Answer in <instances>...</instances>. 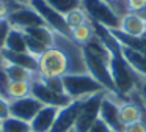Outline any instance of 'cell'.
I'll return each instance as SVG.
<instances>
[{
  "label": "cell",
  "instance_id": "obj_17",
  "mask_svg": "<svg viewBox=\"0 0 146 132\" xmlns=\"http://www.w3.org/2000/svg\"><path fill=\"white\" fill-rule=\"evenodd\" d=\"M25 35H30L32 38L38 39L41 44H44L46 47L54 46V39H55V31L52 28H49L47 25H36V27H30L22 30Z\"/></svg>",
  "mask_w": 146,
  "mask_h": 132
},
{
  "label": "cell",
  "instance_id": "obj_24",
  "mask_svg": "<svg viewBox=\"0 0 146 132\" xmlns=\"http://www.w3.org/2000/svg\"><path fill=\"white\" fill-rule=\"evenodd\" d=\"M64 21H66L69 30H72V28L79 27V25L90 22V17H88V14L85 13L83 8H77V9H74V11L64 14Z\"/></svg>",
  "mask_w": 146,
  "mask_h": 132
},
{
  "label": "cell",
  "instance_id": "obj_10",
  "mask_svg": "<svg viewBox=\"0 0 146 132\" xmlns=\"http://www.w3.org/2000/svg\"><path fill=\"white\" fill-rule=\"evenodd\" d=\"M7 21L10 22L11 27L19 28V30H25L30 27H36V25H46L44 21L41 19V16L35 11L30 5L21 6V8L11 11L7 16Z\"/></svg>",
  "mask_w": 146,
  "mask_h": 132
},
{
  "label": "cell",
  "instance_id": "obj_38",
  "mask_svg": "<svg viewBox=\"0 0 146 132\" xmlns=\"http://www.w3.org/2000/svg\"><path fill=\"white\" fill-rule=\"evenodd\" d=\"M0 132H2V129H0Z\"/></svg>",
  "mask_w": 146,
  "mask_h": 132
},
{
  "label": "cell",
  "instance_id": "obj_31",
  "mask_svg": "<svg viewBox=\"0 0 146 132\" xmlns=\"http://www.w3.org/2000/svg\"><path fill=\"white\" fill-rule=\"evenodd\" d=\"M145 6L146 0H127V11L129 13H138Z\"/></svg>",
  "mask_w": 146,
  "mask_h": 132
},
{
  "label": "cell",
  "instance_id": "obj_11",
  "mask_svg": "<svg viewBox=\"0 0 146 132\" xmlns=\"http://www.w3.org/2000/svg\"><path fill=\"white\" fill-rule=\"evenodd\" d=\"M41 107H42V104L38 99H35L32 94L25 96V97H21V99L10 101L11 116L19 118V119L27 121V123H30L35 118V115L41 110Z\"/></svg>",
  "mask_w": 146,
  "mask_h": 132
},
{
  "label": "cell",
  "instance_id": "obj_13",
  "mask_svg": "<svg viewBox=\"0 0 146 132\" xmlns=\"http://www.w3.org/2000/svg\"><path fill=\"white\" fill-rule=\"evenodd\" d=\"M60 107H50L42 105L41 110L35 115V118L30 121V129L32 132H50L52 126L55 123L57 113Z\"/></svg>",
  "mask_w": 146,
  "mask_h": 132
},
{
  "label": "cell",
  "instance_id": "obj_34",
  "mask_svg": "<svg viewBox=\"0 0 146 132\" xmlns=\"http://www.w3.org/2000/svg\"><path fill=\"white\" fill-rule=\"evenodd\" d=\"M10 2L16 3V5H19V6H27V5H30L32 0H10Z\"/></svg>",
  "mask_w": 146,
  "mask_h": 132
},
{
  "label": "cell",
  "instance_id": "obj_22",
  "mask_svg": "<svg viewBox=\"0 0 146 132\" xmlns=\"http://www.w3.org/2000/svg\"><path fill=\"white\" fill-rule=\"evenodd\" d=\"M0 129L2 132H30V123L22 121L19 118H14V116H10V118L3 119L0 123Z\"/></svg>",
  "mask_w": 146,
  "mask_h": 132
},
{
  "label": "cell",
  "instance_id": "obj_27",
  "mask_svg": "<svg viewBox=\"0 0 146 132\" xmlns=\"http://www.w3.org/2000/svg\"><path fill=\"white\" fill-rule=\"evenodd\" d=\"M11 116V109H10V101L7 97L0 96V123L3 119L10 118Z\"/></svg>",
  "mask_w": 146,
  "mask_h": 132
},
{
  "label": "cell",
  "instance_id": "obj_28",
  "mask_svg": "<svg viewBox=\"0 0 146 132\" xmlns=\"http://www.w3.org/2000/svg\"><path fill=\"white\" fill-rule=\"evenodd\" d=\"M10 30H11L10 22L7 19H3V21L0 22V50L5 47V41H7V36L10 33Z\"/></svg>",
  "mask_w": 146,
  "mask_h": 132
},
{
  "label": "cell",
  "instance_id": "obj_25",
  "mask_svg": "<svg viewBox=\"0 0 146 132\" xmlns=\"http://www.w3.org/2000/svg\"><path fill=\"white\" fill-rule=\"evenodd\" d=\"M127 99L135 101V102L141 104V105L146 109V79H143L140 88H138V90H135V91H132V93L127 96Z\"/></svg>",
  "mask_w": 146,
  "mask_h": 132
},
{
  "label": "cell",
  "instance_id": "obj_3",
  "mask_svg": "<svg viewBox=\"0 0 146 132\" xmlns=\"http://www.w3.org/2000/svg\"><path fill=\"white\" fill-rule=\"evenodd\" d=\"M82 8L88 14L90 21L104 25L105 28H110V30L119 28L121 16L115 11L107 0H82Z\"/></svg>",
  "mask_w": 146,
  "mask_h": 132
},
{
  "label": "cell",
  "instance_id": "obj_9",
  "mask_svg": "<svg viewBox=\"0 0 146 132\" xmlns=\"http://www.w3.org/2000/svg\"><path fill=\"white\" fill-rule=\"evenodd\" d=\"M86 99V97H85ZM85 99H76L71 101L68 105L60 107L57 113V118H55V123L52 126L50 132H72L74 126H76V121L79 118L80 109L83 105V101Z\"/></svg>",
  "mask_w": 146,
  "mask_h": 132
},
{
  "label": "cell",
  "instance_id": "obj_36",
  "mask_svg": "<svg viewBox=\"0 0 146 132\" xmlns=\"http://www.w3.org/2000/svg\"><path fill=\"white\" fill-rule=\"evenodd\" d=\"M141 38H143V39H145V41H146V31H145V35H143V36H141Z\"/></svg>",
  "mask_w": 146,
  "mask_h": 132
},
{
  "label": "cell",
  "instance_id": "obj_15",
  "mask_svg": "<svg viewBox=\"0 0 146 132\" xmlns=\"http://www.w3.org/2000/svg\"><path fill=\"white\" fill-rule=\"evenodd\" d=\"M121 53H123V57L126 58V61L129 63L141 77L146 79V53L129 49V47H124V46H121Z\"/></svg>",
  "mask_w": 146,
  "mask_h": 132
},
{
  "label": "cell",
  "instance_id": "obj_20",
  "mask_svg": "<svg viewBox=\"0 0 146 132\" xmlns=\"http://www.w3.org/2000/svg\"><path fill=\"white\" fill-rule=\"evenodd\" d=\"M32 94V82H25V80H14L8 83V90H7V99L8 101H14V99H21Z\"/></svg>",
  "mask_w": 146,
  "mask_h": 132
},
{
  "label": "cell",
  "instance_id": "obj_35",
  "mask_svg": "<svg viewBox=\"0 0 146 132\" xmlns=\"http://www.w3.org/2000/svg\"><path fill=\"white\" fill-rule=\"evenodd\" d=\"M137 14H138L140 17H141L143 21H145V24H146V6H145V8H141V9H140V11L137 13Z\"/></svg>",
  "mask_w": 146,
  "mask_h": 132
},
{
  "label": "cell",
  "instance_id": "obj_29",
  "mask_svg": "<svg viewBox=\"0 0 146 132\" xmlns=\"http://www.w3.org/2000/svg\"><path fill=\"white\" fill-rule=\"evenodd\" d=\"M107 2L113 6V9L119 16H124L126 13H129L127 11V0H107Z\"/></svg>",
  "mask_w": 146,
  "mask_h": 132
},
{
  "label": "cell",
  "instance_id": "obj_6",
  "mask_svg": "<svg viewBox=\"0 0 146 132\" xmlns=\"http://www.w3.org/2000/svg\"><path fill=\"white\" fill-rule=\"evenodd\" d=\"M83 58H85V65H86L88 74L91 75L93 79H96L107 91L116 93L113 79H111V74H110V66H108L110 63L102 60V58H99V57H96V55H93V53H90L88 50H85V49H83Z\"/></svg>",
  "mask_w": 146,
  "mask_h": 132
},
{
  "label": "cell",
  "instance_id": "obj_14",
  "mask_svg": "<svg viewBox=\"0 0 146 132\" xmlns=\"http://www.w3.org/2000/svg\"><path fill=\"white\" fill-rule=\"evenodd\" d=\"M116 30L129 35V36L141 38L146 31V24L137 13H126L119 19V28Z\"/></svg>",
  "mask_w": 146,
  "mask_h": 132
},
{
  "label": "cell",
  "instance_id": "obj_37",
  "mask_svg": "<svg viewBox=\"0 0 146 132\" xmlns=\"http://www.w3.org/2000/svg\"><path fill=\"white\" fill-rule=\"evenodd\" d=\"M0 65H2V57H0Z\"/></svg>",
  "mask_w": 146,
  "mask_h": 132
},
{
  "label": "cell",
  "instance_id": "obj_8",
  "mask_svg": "<svg viewBox=\"0 0 146 132\" xmlns=\"http://www.w3.org/2000/svg\"><path fill=\"white\" fill-rule=\"evenodd\" d=\"M32 96L38 99L42 105H50V107H64L71 102V97L64 93H57L50 90L44 82L36 75L32 80Z\"/></svg>",
  "mask_w": 146,
  "mask_h": 132
},
{
  "label": "cell",
  "instance_id": "obj_19",
  "mask_svg": "<svg viewBox=\"0 0 146 132\" xmlns=\"http://www.w3.org/2000/svg\"><path fill=\"white\" fill-rule=\"evenodd\" d=\"M5 50H10V52H27V46H25V36H24V31L19 28L11 27L10 33L7 36L5 41Z\"/></svg>",
  "mask_w": 146,
  "mask_h": 132
},
{
  "label": "cell",
  "instance_id": "obj_33",
  "mask_svg": "<svg viewBox=\"0 0 146 132\" xmlns=\"http://www.w3.org/2000/svg\"><path fill=\"white\" fill-rule=\"evenodd\" d=\"M10 14V9H8V5L5 0H0V22L7 19V16Z\"/></svg>",
  "mask_w": 146,
  "mask_h": 132
},
{
  "label": "cell",
  "instance_id": "obj_23",
  "mask_svg": "<svg viewBox=\"0 0 146 132\" xmlns=\"http://www.w3.org/2000/svg\"><path fill=\"white\" fill-rule=\"evenodd\" d=\"M46 2L63 16L77 8H82V0H46Z\"/></svg>",
  "mask_w": 146,
  "mask_h": 132
},
{
  "label": "cell",
  "instance_id": "obj_21",
  "mask_svg": "<svg viewBox=\"0 0 146 132\" xmlns=\"http://www.w3.org/2000/svg\"><path fill=\"white\" fill-rule=\"evenodd\" d=\"M94 35L96 33H94V27H93V22L91 21L86 22V24L79 25V27H76V28L71 30V38H72L77 44H80V46L86 44L93 36H94Z\"/></svg>",
  "mask_w": 146,
  "mask_h": 132
},
{
  "label": "cell",
  "instance_id": "obj_7",
  "mask_svg": "<svg viewBox=\"0 0 146 132\" xmlns=\"http://www.w3.org/2000/svg\"><path fill=\"white\" fill-rule=\"evenodd\" d=\"M30 6L41 16V19L49 28H52L54 31H57L60 35L71 38V30L68 27L66 21H64V16L60 14L57 9H54L46 0H32Z\"/></svg>",
  "mask_w": 146,
  "mask_h": 132
},
{
  "label": "cell",
  "instance_id": "obj_26",
  "mask_svg": "<svg viewBox=\"0 0 146 132\" xmlns=\"http://www.w3.org/2000/svg\"><path fill=\"white\" fill-rule=\"evenodd\" d=\"M39 79H41V80L44 82V83L47 85L50 90L57 91V93H64L63 80H61V77H41V75H39ZM64 94H66V93H64Z\"/></svg>",
  "mask_w": 146,
  "mask_h": 132
},
{
  "label": "cell",
  "instance_id": "obj_30",
  "mask_svg": "<svg viewBox=\"0 0 146 132\" xmlns=\"http://www.w3.org/2000/svg\"><path fill=\"white\" fill-rule=\"evenodd\" d=\"M124 132H146V124L141 119L135 123H130V124L124 126Z\"/></svg>",
  "mask_w": 146,
  "mask_h": 132
},
{
  "label": "cell",
  "instance_id": "obj_4",
  "mask_svg": "<svg viewBox=\"0 0 146 132\" xmlns=\"http://www.w3.org/2000/svg\"><path fill=\"white\" fill-rule=\"evenodd\" d=\"M124 97H121L118 93L107 91L102 99L101 110H99V118L108 126L113 132H124V124L119 116V102Z\"/></svg>",
  "mask_w": 146,
  "mask_h": 132
},
{
  "label": "cell",
  "instance_id": "obj_2",
  "mask_svg": "<svg viewBox=\"0 0 146 132\" xmlns=\"http://www.w3.org/2000/svg\"><path fill=\"white\" fill-rule=\"evenodd\" d=\"M63 80L64 93L72 101L76 99H85L99 91H107L96 79H93L88 72L83 74H68L61 77Z\"/></svg>",
  "mask_w": 146,
  "mask_h": 132
},
{
  "label": "cell",
  "instance_id": "obj_16",
  "mask_svg": "<svg viewBox=\"0 0 146 132\" xmlns=\"http://www.w3.org/2000/svg\"><path fill=\"white\" fill-rule=\"evenodd\" d=\"M119 116L123 124H130L141 119V107L130 99H123L119 102Z\"/></svg>",
  "mask_w": 146,
  "mask_h": 132
},
{
  "label": "cell",
  "instance_id": "obj_18",
  "mask_svg": "<svg viewBox=\"0 0 146 132\" xmlns=\"http://www.w3.org/2000/svg\"><path fill=\"white\" fill-rule=\"evenodd\" d=\"M2 69L5 71V74H7V77L10 79V82H14V80L32 82L33 79L38 75V74H33V72L27 71V69L22 68V66L11 65V63H7V61H2Z\"/></svg>",
  "mask_w": 146,
  "mask_h": 132
},
{
  "label": "cell",
  "instance_id": "obj_32",
  "mask_svg": "<svg viewBox=\"0 0 146 132\" xmlns=\"http://www.w3.org/2000/svg\"><path fill=\"white\" fill-rule=\"evenodd\" d=\"M88 132H113V131H111V129L108 127V126L105 124V123L102 121L101 118H98V119L94 121V124H93L91 127L88 129Z\"/></svg>",
  "mask_w": 146,
  "mask_h": 132
},
{
  "label": "cell",
  "instance_id": "obj_39",
  "mask_svg": "<svg viewBox=\"0 0 146 132\" xmlns=\"http://www.w3.org/2000/svg\"><path fill=\"white\" fill-rule=\"evenodd\" d=\"M30 132H32V131H30Z\"/></svg>",
  "mask_w": 146,
  "mask_h": 132
},
{
  "label": "cell",
  "instance_id": "obj_5",
  "mask_svg": "<svg viewBox=\"0 0 146 132\" xmlns=\"http://www.w3.org/2000/svg\"><path fill=\"white\" fill-rule=\"evenodd\" d=\"M107 91H99V93L93 94V96L86 97L83 101V105L80 109L79 118L76 121L72 132H88V129L94 124V121L99 118V110H101V104L104 99Z\"/></svg>",
  "mask_w": 146,
  "mask_h": 132
},
{
  "label": "cell",
  "instance_id": "obj_12",
  "mask_svg": "<svg viewBox=\"0 0 146 132\" xmlns=\"http://www.w3.org/2000/svg\"><path fill=\"white\" fill-rule=\"evenodd\" d=\"M0 57H2V61L22 66V68H25L27 71L33 72V74H39V58L29 52H10V50L2 49L0 50Z\"/></svg>",
  "mask_w": 146,
  "mask_h": 132
},
{
  "label": "cell",
  "instance_id": "obj_1",
  "mask_svg": "<svg viewBox=\"0 0 146 132\" xmlns=\"http://www.w3.org/2000/svg\"><path fill=\"white\" fill-rule=\"evenodd\" d=\"M86 71L83 47L72 38L55 31L54 46L39 55L41 77H63L68 74H83Z\"/></svg>",
  "mask_w": 146,
  "mask_h": 132
}]
</instances>
